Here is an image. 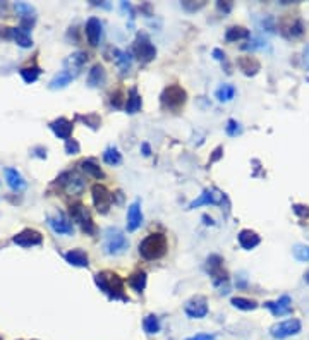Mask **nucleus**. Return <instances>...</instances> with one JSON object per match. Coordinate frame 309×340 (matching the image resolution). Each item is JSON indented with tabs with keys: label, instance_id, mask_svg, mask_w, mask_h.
<instances>
[{
	"label": "nucleus",
	"instance_id": "nucleus-1",
	"mask_svg": "<svg viewBox=\"0 0 309 340\" xmlns=\"http://www.w3.org/2000/svg\"><path fill=\"white\" fill-rule=\"evenodd\" d=\"M95 284L102 292L109 296L112 301H124L129 302V298L124 294V282L114 272H102L95 275Z\"/></svg>",
	"mask_w": 309,
	"mask_h": 340
},
{
	"label": "nucleus",
	"instance_id": "nucleus-2",
	"mask_svg": "<svg viewBox=\"0 0 309 340\" xmlns=\"http://www.w3.org/2000/svg\"><path fill=\"white\" fill-rule=\"evenodd\" d=\"M167 237L160 232L150 234L139 242V255L145 259H160L167 253Z\"/></svg>",
	"mask_w": 309,
	"mask_h": 340
},
{
	"label": "nucleus",
	"instance_id": "nucleus-3",
	"mask_svg": "<svg viewBox=\"0 0 309 340\" xmlns=\"http://www.w3.org/2000/svg\"><path fill=\"white\" fill-rule=\"evenodd\" d=\"M103 248H105V253L110 256H118L129 248V241L127 237L124 236L120 229L117 227H109L105 230V241H103Z\"/></svg>",
	"mask_w": 309,
	"mask_h": 340
},
{
	"label": "nucleus",
	"instance_id": "nucleus-4",
	"mask_svg": "<svg viewBox=\"0 0 309 340\" xmlns=\"http://www.w3.org/2000/svg\"><path fill=\"white\" fill-rule=\"evenodd\" d=\"M186 98H188V95H186V91L181 86L170 85L163 89V93L160 96V102H161V107L167 108V110H179V108L184 107Z\"/></svg>",
	"mask_w": 309,
	"mask_h": 340
},
{
	"label": "nucleus",
	"instance_id": "nucleus-5",
	"mask_svg": "<svg viewBox=\"0 0 309 340\" xmlns=\"http://www.w3.org/2000/svg\"><path fill=\"white\" fill-rule=\"evenodd\" d=\"M69 215H71V220H73V222H76V223L81 225L82 232H86L88 236H93V234L96 232L95 223H93V220H91V216H89L88 210H86L82 205H79V203L71 205Z\"/></svg>",
	"mask_w": 309,
	"mask_h": 340
},
{
	"label": "nucleus",
	"instance_id": "nucleus-6",
	"mask_svg": "<svg viewBox=\"0 0 309 340\" xmlns=\"http://www.w3.org/2000/svg\"><path fill=\"white\" fill-rule=\"evenodd\" d=\"M134 53H136V57H138L139 62L148 64L156 57V48H154V45L150 42L148 36L139 35L138 40L134 42Z\"/></svg>",
	"mask_w": 309,
	"mask_h": 340
},
{
	"label": "nucleus",
	"instance_id": "nucleus-7",
	"mask_svg": "<svg viewBox=\"0 0 309 340\" xmlns=\"http://www.w3.org/2000/svg\"><path fill=\"white\" fill-rule=\"evenodd\" d=\"M301 328H303V323L299 320H296V318H292V320L280 321V323L273 325L270 328V334L273 339L282 340L287 337H292V335H297L301 332Z\"/></svg>",
	"mask_w": 309,
	"mask_h": 340
},
{
	"label": "nucleus",
	"instance_id": "nucleus-8",
	"mask_svg": "<svg viewBox=\"0 0 309 340\" xmlns=\"http://www.w3.org/2000/svg\"><path fill=\"white\" fill-rule=\"evenodd\" d=\"M91 196H93V203H95V208L98 210V213L105 215L109 213L110 206H112V194L109 193L105 186L102 184H95L91 187Z\"/></svg>",
	"mask_w": 309,
	"mask_h": 340
},
{
	"label": "nucleus",
	"instance_id": "nucleus-9",
	"mask_svg": "<svg viewBox=\"0 0 309 340\" xmlns=\"http://www.w3.org/2000/svg\"><path fill=\"white\" fill-rule=\"evenodd\" d=\"M222 263H224V259H222L218 255H211L210 258L206 259V270H208V273L213 277L215 285H222L224 282L227 284V273H225V270L222 268Z\"/></svg>",
	"mask_w": 309,
	"mask_h": 340
},
{
	"label": "nucleus",
	"instance_id": "nucleus-10",
	"mask_svg": "<svg viewBox=\"0 0 309 340\" xmlns=\"http://www.w3.org/2000/svg\"><path fill=\"white\" fill-rule=\"evenodd\" d=\"M184 311L189 318L193 320H199V318H204L208 314V304H206V299L203 296H196V298L189 299L184 306Z\"/></svg>",
	"mask_w": 309,
	"mask_h": 340
},
{
	"label": "nucleus",
	"instance_id": "nucleus-11",
	"mask_svg": "<svg viewBox=\"0 0 309 340\" xmlns=\"http://www.w3.org/2000/svg\"><path fill=\"white\" fill-rule=\"evenodd\" d=\"M12 242L17 246H21V248H33V246L41 244L43 236L33 229H26V230H23V232L16 234V236L12 237Z\"/></svg>",
	"mask_w": 309,
	"mask_h": 340
},
{
	"label": "nucleus",
	"instance_id": "nucleus-12",
	"mask_svg": "<svg viewBox=\"0 0 309 340\" xmlns=\"http://www.w3.org/2000/svg\"><path fill=\"white\" fill-rule=\"evenodd\" d=\"M48 225L52 227V230L55 234H62V236H73L74 234V225L69 218H66V215L57 213L55 216H48Z\"/></svg>",
	"mask_w": 309,
	"mask_h": 340
},
{
	"label": "nucleus",
	"instance_id": "nucleus-13",
	"mask_svg": "<svg viewBox=\"0 0 309 340\" xmlns=\"http://www.w3.org/2000/svg\"><path fill=\"white\" fill-rule=\"evenodd\" d=\"M224 198H225L224 194L218 193V191L206 189V191H203V193L199 194V198H197V200H194V201L189 203L188 210L199 208V206H203V205H222V203H224Z\"/></svg>",
	"mask_w": 309,
	"mask_h": 340
},
{
	"label": "nucleus",
	"instance_id": "nucleus-14",
	"mask_svg": "<svg viewBox=\"0 0 309 340\" xmlns=\"http://www.w3.org/2000/svg\"><path fill=\"white\" fill-rule=\"evenodd\" d=\"M263 306L267 309H270L273 316H285V314H290V311H292V299L289 296H282L278 301H268Z\"/></svg>",
	"mask_w": 309,
	"mask_h": 340
},
{
	"label": "nucleus",
	"instance_id": "nucleus-15",
	"mask_svg": "<svg viewBox=\"0 0 309 340\" xmlns=\"http://www.w3.org/2000/svg\"><path fill=\"white\" fill-rule=\"evenodd\" d=\"M57 180H59L60 184H64V186H66V189L69 191V193H73V194H79L82 189H84V180H82L79 175H76V173H73V172L62 173V175H60Z\"/></svg>",
	"mask_w": 309,
	"mask_h": 340
},
{
	"label": "nucleus",
	"instance_id": "nucleus-16",
	"mask_svg": "<svg viewBox=\"0 0 309 340\" xmlns=\"http://www.w3.org/2000/svg\"><path fill=\"white\" fill-rule=\"evenodd\" d=\"M16 10L21 14V24H23V30L28 33V31L33 28L35 19H37V16H35V9L30 5V3L17 2L16 3Z\"/></svg>",
	"mask_w": 309,
	"mask_h": 340
},
{
	"label": "nucleus",
	"instance_id": "nucleus-17",
	"mask_svg": "<svg viewBox=\"0 0 309 340\" xmlns=\"http://www.w3.org/2000/svg\"><path fill=\"white\" fill-rule=\"evenodd\" d=\"M141 225H143L141 205H139V201H134L127 208V230L129 232H136Z\"/></svg>",
	"mask_w": 309,
	"mask_h": 340
},
{
	"label": "nucleus",
	"instance_id": "nucleus-18",
	"mask_svg": "<svg viewBox=\"0 0 309 340\" xmlns=\"http://www.w3.org/2000/svg\"><path fill=\"white\" fill-rule=\"evenodd\" d=\"M73 122L67 121V119L60 117V119H55V121L50 124V129L53 131V134L57 137H60V139H71V134H73Z\"/></svg>",
	"mask_w": 309,
	"mask_h": 340
},
{
	"label": "nucleus",
	"instance_id": "nucleus-19",
	"mask_svg": "<svg viewBox=\"0 0 309 340\" xmlns=\"http://www.w3.org/2000/svg\"><path fill=\"white\" fill-rule=\"evenodd\" d=\"M102 23L96 17H89L88 23H86V36H88V42L91 46L100 45V38H102Z\"/></svg>",
	"mask_w": 309,
	"mask_h": 340
},
{
	"label": "nucleus",
	"instance_id": "nucleus-20",
	"mask_svg": "<svg viewBox=\"0 0 309 340\" xmlns=\"http://www.w3.org/2000/svg\"><path fill=\"white\" fill-rule=\"evenodd\" d=\"M86 62H88V55H86L84 52H76V53H73V55L67 57L64 66H66V71H69L71 74L77 76L79 71H81Z\"/></svg>",
	"mask_w": 309,
	"mask_h": 340
},
{
	"label": "nucleus",
	"instance_id": "nucleus-21",
	"mask_svg": "<svg viewBox=\"0 0 309 340\" xmlns=\"http://www.w3.org/2000/svg\"><path fill=\"white\" fill-rule=\"evenodd\" d=\"M239 244H240V248L242 249H247V251H251V249H254L256 248L258 244L261 242V239L260 236H258L254 230H249V229H244V230H240L239 232Z\"/></svg>",
	"mask_w": 309,
	"mask_h": 340
},
{
	"label": "nucleus",
	"instance_id": "nucleus-22",
	"mask_svg": "<svg viewBox=\"0 0 309 340\" xmlns=\"http://www.w3.org/2000/svg\"><path fill=\"white\" fill-rule=\"evenodd\" d=\"M105 83H107L105 69H103V66H100V64H95L88 74V85L91 88H100V86H105Z\"/></svg>",
	"mask_w": 309,
	"mask_h": 340
},
{
	"label": "nucleus",
	"instance_id": "nucleus-23",
	"mask_svg": "<svg viewBox=\"0 0 309 340\" xmlns=\"http://www.w3.org/2000/svg\"><path fill=\"white\" fill-rule=\"evenodd\" d=\"M64 258H66V261L69 263V265L79 266V268H88V265H89L88 255H86L84 251H81V249H73V251L66 253Z\"/></svg>",
	"mask_w": 309,
	"mask_h": 340
},
{
	"label": "nucleus",
	"instance_id": "nucleus-24",
	"mask_svg": "<svg viewBox=\"0 0 309 340\" xmlns=\"http://www.w3.org/2000/svg\"><path fill=\"white\" fill-rule=\"evenodd\" d=\"M237 64H239L240 71L244 72L246 76H254L258 71L261 69V64L258 59H254V57L247 55V57H240L239 60H237Z\"/></svg>",
	"mask_w": 309,
	"mask_h": 340
},
{
	"label": "nucleus",
	"instance_id": "nucleus-25",
	"mask_svg": "<svg viewBox=\"0 0 309 340\" xmlns=\"http://www.w3.org/2000/svg\"><path fill=\"white\" fill-rule=\"evenodd\" d=\"M5 179H7V184L14 191H23L26 187V180H24V177L16 169H10V167L5 169Z\"/></svg>",
	"mask_w": 309,
	"mask_h": 340
},
{
	"label": "nucleus",
	"instance_id": "nucleus-26",
	"mask_svg": "<svg viewBox=\"0 0 309 340\" xmlns=\"http://www.w3.org/2000/svg\"><path fill=\"white\" fill-rule=\"evenodd\" d=\"M9 36L17 43V45L23 46V48L33 46V40H31V36L28 35L23 28H9Z\"/></svg>",
	"mask_w": 309,
	"mask_h": 340
},
{
	"label": "nucleus",
	"instance_id": "nucleus-27",
	"mask_svg": "<svg viewBox=\"0 0 309 340\" xmlns=\"http://www.w3.org/2000/svg\"><path fill=\"white\" fill-rule=\"evenodd\" d=\"M74 78H76V76L71 74L69 71H66V69H64V71H60L59 74H57L55 78L50 81L48 86H50V89H62V88H66V86L69 85Z\"/></svg>",
	"mask_w": 309,
	"mask_h": 340
},
{
	"label": "nucleus",
	"instance_id": "nucleus-28",
	"mask_svg": "<svg viewBox=\"0 0 309 340\" xmlns=\"http://www.w3.org/2000/svg\"><path fill=\"white\" fill-rule=\"evenodd\" d=\"M141 96H139L138 89L132 88L131 91H129V98H127V103H125V112L127 114H138L139 110H141Z\"/></svg>",
	"mask_w": 309,
	"mask_h": 340
},
{
	"label": "nucleus",
	"instance_id": "nucleus-29",
	"mask_svg": "<svg viewBox=\"0 0 309 340\" xmlns=\"http://www.w3.org/2000/svg\"><path fill=\"white\" fill-rule=\"evenodd\" d=\"M146 280H148L146 272H136V273H132L131 277H129L127 284L131 285L132 291H136L138 294H141V292L145 291V287H146Z\"/></svg>",
	"mask_w": 309,
	"mask_h": 340
},
{
	"label": "nucleus",
	"instance_id": "nucleus-30",
	"mask_svg": "<svg viewBox=\"0 0 309 340\" xmlns=\"http://www.w3.org/2000/svg\"><path fill=\"white\" fill-rule=\"evenodd\" d=\"M251 36L249 30H246V28L242 26H232L227 30V33H225V40H227L229 43H233V42H239V40H247Z\"/></svg>",
	"mask_w": 309,
	"mask_h": 340
},
{
	"label": "nucleus",
	"instance_id": "nucleus-31",
	"mask_svg": "<svg viewBox=\"0 0 309 340\" xmlns=\"http://www.w3.org/2000/svg\"><path fill=\"white\" fill-rule=\"evenodd\" d=\"M79 167H81L82 172H86L88 175L95 177V179H103V170L100 169L93 160H82L81 164H79Z\"/></svg>",
	"mask_w": 309,
	"mask_h": 340
},
{
	"label": "nucleus",
	"instance_id": "nucleus-32",
	"mask_svg": "<svg viewBox=\"0 0 309 340\" xmlns=\"http://www.w3.org/2000/svg\"><path fill=\"white\" fill-rule=\"evenodd\" d=\"M114 57H116V62L118 64L120 71L125 74V72L131 69V55H129L127 52H122V50L114 48Z\"/></svg>",
	"mask_w": 309,
	"mask_h": 340
},
{
	"label": "nucleus",
	"instance_id": "nucleus-33",
	"mask_svg": "<svg viewBox=\"0 0 309 340\" xmlns=\"http://www.w3.org/2000/svg\"><path fill=\"white\" fill-rule=\"evenodd\" d=\"M215 96H217L218 102H231L233 96H235V88L232 85H222L215 91Z\"/></svg>",
	"mask_w": 309,
	"mask_h": 340
},
{
	"label": "nucleus",
	"instance_id": "nucleus-34",
	"mask_svg": "<svg viewBox=\"0 0 309 340\" xmlns=\"http://www.w3.org/2000/svg\"><path fill=\"white\" fill-rule=\"evenodd\" d=\"M103 160H105L107 165H112V167H116V165L122 164V155L118 153L117 148L110 146V148H107L105 153H103Z\"/></svg>",
	"mask_w": 309,
	"mask_h": 340
},
{
	"label": "nucleus",
	"instance_id": "nucleus-35",
	"mask_svg": "<svg viewBox=\"0 0 309 340\" xmlns=\"http://www.w3.org/2000/svg\"><path fill=\"white\" fill-rule=\"evenodd\" d=\"M143 328H145V332L150 335L158 334V332H160V320H158L154 314H148V316L145 318V321H143Z\"/></svg>",
	"mask_w": 309,
	"mask_h": 340
},
{
	"label": "nucleus",
	"instance_id": "nucleus-36",
	"mask_svg": "<svg viewBox=\"0 0 309 340\" xmlns=\"http://www.w3.org/2000/svg\"><path fill=\"white\" fill-rule=\"evenodd\" d=\"M19 72H21V78H23L26 83H30V85H31V83L37 81V79L39 78V74H41V71H39V67H37V66L23 67Z\"/></svg>",
	"mask_w": 309,
	"mask_h": 340
},
{
	"label": "nucleus",
	"instance_id": "nucleus-37",
	"mask_svg": "<svg viewBox=\"0 0 309 340\" xmlns=\"http://www.w3.org/2000/svg\"><path fill=\"white\" fill-rule=\"evenodd\" d=\"M232 306L237 307V309H242V311H253L258 307V304L253 301V299H246V298H233Z\"/></svg>",
	"mask_w": 309,
	"mask_h": 340
},
{
	"label": "nucleus",
	"instance_id": "nucleus-38",
	"mask_svg": "<svg viewBox=\"0 0 309 340\" xmlns=\"http://www.w3.org/2000/svg\"><path fill=\"white\" fill-rule=\"evenodd\" d=\"M292 253H294V258L299 259V261H309V246L297 244L294 246Z\"/></svg>",
	"mask_w": 309,
	"mask_h": 340
},
{
	"label": "nucleus",
	"instance_id": "nucleus-39",
	"mask_svg": "<svg viewBox=\"0 0 309 340\" xmlns=\"http://www.w3.org/2000/svg\"><path fill=\"white\" fill-rule=\"evenodd\" d=\"M77 119L79 121H82L84 124H88L89 128L91 129H98V126H100V117L96 114H89V115H77Z\"/></svg>",
	"mask_w": 309,
	"mask_h": 340
},
{
	"label": "nucleus",
	"instance_id": "nucleus-40",
	"mask_svg": "<svg viewBox=\"0 0 309 340\" xmlns=\"http://www.w3.org/2000/svg\"><path fill=\"white\" fill-rule=\"evenodd\" d=\"M225 131H227L229 136H237V134H240V132H242V128H240L239 122L231 119V121L227 122V128H225Z\"/></svg>",
	"mask_w": 309,
	"mask_h": 340
},
{
	"label": "nucleus",
	"instance_id": "nucleus-41",
	"mask_svg": "<svg viewBox=\"0 0 309 340\" xmlns=\"http://www.w3.org/2000/svg\"><path fill=\"white\" fill-rule=\"evenodd\" d=\"M79 150H81V146H79V143L76 139H67L66 141V151L69 155H77Z\"/></svg>",
	"mask_w": 309,
	"mask_h": 340
},
{
	"label": "nucleus",
	"instance_id": "nucleus-42",
	"mask_svg": "<svg viewBox=\"0 0 309 340\" xmlns=\"http://www.w3.org/2000/svg\"><path fill=\"white\" fill-rule=\"evenodd\" d=\"M182 7H184L186 10H191V12H194V10L201 9V7H204V2H199V3H191L188 0V2H182Z\"/></svg>",
	"mask_w": 309,
	"mask_h": 340
},
{
	"label": "nucleus",
	"instance_id": "nucleus-43",
	"mask_svg": "<svg viewBox=\"0 0 309 340\" xmlns=\"http://www.w3.org/2000/svg\"><path fill=\"white\" fill-rule=\"evenodd\" d=\"M110 103H112V107H116V108L120 107V103H122V91L112 93V100H110Z\"/></svg>",
	"mask_w": 309,
	"mask_h": 340
},
{
	"label": "nucleus",
	"instance_id": "nucleus-44",
	"mask_svg": "<svg viewBox=\"0 0 309 340\" xmlns=\"http://www.w3.org/2000/svg\"><path fill=\"white\" fill-rule=\"evenodd\" d=\"M294 212H296L299 216H303V218H306V216L309 215L308 206H303V205H296V206H294Z\"/></svg>",
	"mask_w": 309,
	"mask_h": 340
},
{
	"label": "nucleus",
	"instance_id": "nucleus-45",
	"mask_svg": "<svg viewBox=\"0 0 309 340\" xmlns=\"http://www.w3.org/2000/svg\"><path fill=\"white\" fill-rule=\"evenodd\" d=\"M217 7L220 12L227 14V12H231V9H232V2H217Z\"/></svg>",
	"mask_w": 309,
	"mask_h": 340
},
{
	"label": "nucleus",
	"instance_id": "nucleus-46",
	"mask_svg": "<svg viewBox=\"0 0 309 340\" xmlns=\"http://www.w3.org/2000/svg\"><path fill=\"white\" fill-rule=\"evenodd\" d=\"M186 340H215V335H210V334H197L194 335V337H189Z\"/></svg>",
	"mask_w": 309,
	"mask_h": 340
},
{
	"label": "nucleus",
	"instance_id": "nucleus-47",
	"mask_svg": "<svg viewBox=\"0 0 309 340\" xmlns=\"http://www.w3.org/2000/svg\"><path fill=\"white\" fill-rule=\"evenodd\" d=\"M213 57H215L217 60H222V62H225V53L222 52L220 48H215V50H213Z\"/></svg>",
	"mask_w": 309,
	"mask_h": 340
},
{
	"label": "nucleus",
	"instance_id": "nucleus-48",
	"mask_svg": "<svg viewBox=\"0 0 309 340\" xmlns=\"http://www.w3.org/2000/svg\"><path fill=\"white\" fill-rule=\"evenodd\" d=\"M141 148H143V155H145V157H150V155H152V150H150V144L148 143H143Z\"/></svg>",
	"mask_w": 309,
	"mask_h": 340
},
{
	"label": "nucleus",
	"instance_id": "nucleus-49",
	"mask_svg": "<svg viewBox=\"0 0 309 340\" xmlns=\"http://www.w3.org/2000/svg\"><path fill=\"white\" fill-rule=\"evenodd\" d=\"M222 157V148H217V150H215V155H213V158H211V162H217L218 158Z\"/></svg>",
	"mask_w": 309,
	"mask_h": 340
},
{
	"label": "nucleus",
	"instance_id": "nucleus-50",
	"mask_svg": "<svg viewBox=\"0 0 309 340\" xmlns=\"http://www.w3.org/2000/svg\"><path fill=\"white\" fill-rule=\"evenodd\" d=\"M203 220H206V222H204V223H210V225H213V220L208 218V215H204V216H203Z\"/></svg>",
	"mask_w": 309,
	"mask_h": 340
},
{
	"label": "nucleus",
	"instance_id": "nucleus-51",
	"mask_svg": "<svg viewBox=\"0 0 309 340\" xmlns=\"http://www.w3.org/2000/svg\"><path fill=\"white\" fill-rule=\"evenodd\" d=\"M306 280H308V282H309V272H308V273H306Z\"/></svg>",
	"mask_w": 309,
	"mask_h": 340
}]
</instances>
